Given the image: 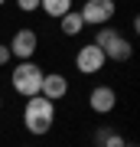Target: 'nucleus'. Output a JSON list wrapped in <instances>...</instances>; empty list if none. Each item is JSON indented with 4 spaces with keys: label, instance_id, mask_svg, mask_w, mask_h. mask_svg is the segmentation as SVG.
<instances>
[{
    "label": "nucleus",
    "instance_id": "nucleus-17",
    "mask_svg": "<svg viewBox=\"0 0 140 147\" xmlns=\"http://www.w3.org/2000/svg\"><path fill=\"white\" fill-rule=\"evenodd\" d=\"M94 147H98V144H94Z\"/></svg>",
    "mask_w": 140,
    "mask_h": 147
},
{
    "label": "nucleus",
    "instance_id": "nucleus-9",
    "mask_svg": "<svg viewBox=\"0 0 140 147\" xmlns=\"http://www.w3.org/2000/svg\"><path fill=\"white\" fill-rule=\"evenodd\" d=\"M59 30H62L65 36H78V33L85 30L82 13H78V10H68V13H62V16H59Z\"/></svg>",
    "mask_w": 140,
    "mask_h": 147
},
{
    "label": "nucleus",
    "instance_id": "nucleus-11",
    "mask_svg": "<svg viewBox=\"0 0 140 147\" xmlns=\"http://www.w3.org/2000/svg\"><path fill=\"white\" fill-rule=\"evenodd\" d=\"M98 147H127V141H124V137H121V134L114 131V127H111V131L104 134V141H101Z\"/></svg>",
    "mask_w": 140,
    "mask_h": 147
},
{
    "label": "nucleus",
    "instance_id": "nucleus-10",
    "mask_svg": "<svg viewBox=\"0 0 140 147\" xmlns=\"http://www.w3.org/2000/svg\"><path fill=\"white\" fill-rule=\"evenodd\" d=\"M39 10L46 13V16H62V13H68L72 10V0H39Z\"/></svg>",
    "mask_w": 140,
    "mask_h": 147
},
{
    "label": "nucleus",
    "instance_id": "nucleus-2",
    "mask_svg": "<svg viewBox=\"0 0 140 147\" xmlns=\"http://www.w3.org/2000/svg\"><path fill=\"white\" fill-rule=\"evenodd\" d=\"M94 46H101V53H104L108 62H127V59L134 56L130 39H124L114 26H98V33H94Z\"/></svg>",
    "mask_w": 140,
    "mask_h": 147
},
{
    "label": "nucleus",
    "instance_id": "nucleus-3",
    "mask_svg": "<svg viewBox=\"0 0 140 147\" xmlns=\"http://www.w3.org/2000/svg\"><path fill=\"white\" fill-rule=\"evenodd\" d=\"M10 85H13V92H16V95H23V98H33V95H39L42 69L33 62V59H23V62H16V69H13Z\"/></svg>",
    "mask_w": 140,
    "mask_h": 147
},
{
    "label": "nucleus",
    "instance_id": "nucleus-6",
    "mask_svg": "<svg viewBox=\"0 0 140 147\" xmlns=\"http://www.w3.org/2000/svg\"><path fill=\"white\" fill-rule=\"evenodd\" d=\"M7 46H10V56H16V59L23 62V59H33V56H36L39 36H36V30H16L13 39L7 42Z\"/></svg>",
    "mask_w": 140,
    "mask_h": 147
},
{
    "label": "nucleus",
    "instance_id": "nucleus-14",
    "mask_svg": "<svg viewBox=\"0 0 140 147\" xmlns=\"http://www.w3.org/2000/svg\"><path fill=\"white\" fill-rule=\"evenodd\" d=\"M3 3H7V0H0V7H3Z\"/></svg>",
    "mask_w": 140,
    "mask_h": 147
},
{
    "label": "nucleus",
    "instance_id": "nucleus-16",
    "mask_svg": "<svg viewBox=\"0 0 140 147\" xmlns=\"http://www.w3.org/2000/svg\"><path fill=\"white\" fill-rule=\"evenodd\" d=\"M26 147H33V144H26Z\"/></svg>",
    "mask_w": 140,
    "mask_h": 147
},
{
    "label": "nucleus",
    "instance_id": "nucleus-15",
    "mask_svg": "<svg viewBox=\"0 0 140 147\" xmlns=\"http://www.w3.org/2000/svg\"><path fill=\"white\" fill-rule=\"evenodd\" d=\"M0 108H3V98H0Z\"/></svg>",
    "mask_w": 140,
    "mask_h": 147
},
{
    "label": "nucleus",
    "instance_id": "nucleus-13",
    "mask_svg": "<svg viewBox=\"0 0 140 147\" xmlns=\"http://www.w3.org/2000/svg\"><path fill=\"white\" fill-rule=\"evenodd\" d=\"M10 46H3V42H0V65H7V62H10Z\"/></svg>",
    "mask_w": 140,
    "mask_h": 147
},
{
    "label": "nucleus",
    "instance_id": "nucleus-1",
    "mask_svg": "<svg viewBox=\"0 0 140 147\" xmlns=\"http://www.w3.org/2000/svg\"><path fill=\"white\" fill-rule=\"evenodd\" d=\"M23 124L29 134H49V127L56 124V101L42 98V95H33V98H26V108H23Z\"/></svg>",
    "mask_w": 140,
    "mask_h": 147
},
{
    "label": "nucleus",
    "instance_id": "nucleus-7",
    "mask_svg": "<svg viewBox=\"0 0 140 147\" xmlns=\"http://www.w3.org/2000/svg\"><path fill=\"white\" fill-rule=\"evenodd\" d=\"M39 95L49 101H59L68 95V79L62 72H42V85H39Z\"/></svg>",
    "mask_w": 140,
    "mask_h": 147
},
{
    "label": "nucleus",
    "instance_id": "nucleus-5",
    "mask_svg": "<svg viewBox=\"0 0 140 147\" xmlns=\"http://www.w3.org/2000/svg\"><path fill=\"white\" fill-rule=\"evenodd\" d=\"M104 53H101V46H94V42H85L82 49L75 53V69L82 75H98L101 69H104Z\"/></svg>",
    "mask_w": 140,
    "mask_h": 147
},
{
    "label": "nucleus",
    "instance_id": "nucleus-4",
    "mask_svg": "<svg viewBox=\"0 0 140 147\" xmlns=\"http://www.w3.org/2000/svg\"><path fill=\"white\" fill-rule=\"evenodd\" d=\"M114 0H85L82 3V20H85V26H108L111 20H114Z\"/></svg>",
    "mask_w": 140,
    "mask_h": 147
},
{
    "label": "nucleus",
    "instance_id": "nucleus-8",
    "mask_svg": "<svg viewBox=\"0 0 140 147\" xmlns=\"http://www.w3.org/2000/svg\"><path fill=\"white\" fill-rule=\"evenodd\" d=\"M88 105H91L94 115H111L114 105H117V95H114L111 85H94L91 95H88Z\"/></svg>",
    "mask_w": 140,
    "mask_h": 147
},
{
    "label": "nucleus",
    "instance_id": "nucleus-12",
    "mask_svg": "<svg viewBox=\"0 0 140 147\" xmlns=\"http://www.w3.org/2000/svg\"><path fill=\"white\" fill-rule=\"evenodd\" d=\"M16 7L23 13H33V10H39V0H16Z\"/></svg>",
    "mask_w": 140,
    "mask_h": 147
}]
</instances>
